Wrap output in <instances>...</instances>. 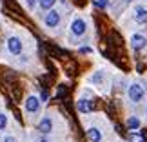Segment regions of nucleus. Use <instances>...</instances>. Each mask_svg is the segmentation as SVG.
I'll use <instances>...</instances> for the list:
<instances>
[{
	"mask_svg": "<svg viewBox=\"0 0 147 142\" xmlns=\"http://www.w3.org/2000/svg\"><path fill=\"white\" fill-rule=\"evenodd\" d=\"M27 4H29V7H33V5H35V0H27Z\"/></svg>",
	"mask_w": 147,
	"mask_h": 142,
	"instance_id": "5701e85b",
	"label": "nucleus"
},
{
	"mask_svg": "<svg viewBox=\"0 0 147 142\" xmlns=\"http://www.w3.org/2000/svg\"><path fill=\"white\" fill-rule=\"evenodd\" d=\"M4 142H16V140H15L13 137H5V140H4Z\"/></svg>",
	"mask_w": 147,
	"mask_h": 142,
	"instance_id": "aec40b11",
	"label": "nucleus"
},
{
	"mask_svg": "<svg viewBox=\"0 0 147 142\" xmlns=\"http://www.w3.org/2000/svg\"><path fill=\"white\" fill-rule=\"evenodd\" d=\"M71 33L75 37H82L84 33H86V22H84L82 18H75L71 24Z\"/></svg>",
	"mask_w": 147,
	"mask_h": 142,
	"instance_id": "f03ea898",
	"label": "nucleus"
},
{
	"mask_svg": "<svg viewBox=\"0 0 147 142\" xmlns=\"http://www.w3.org/2000/svg\"><path fill=\"white\" fill-rule=\"evenodd\" d=\"M129 2H131V0H123V4H129Z\"/></svg>",
	"mask_w": 147,
	"mask_h": 142,
	"instance_id": "393cba45",
	"label": "nucleus"
},
{
	"mask_svg": "<svg viewBox=\"0 0 147 142\" xmlns=\"http://www.w3.org/2000/svg\"><path fill=\"white\" fill-rule=\"evenodd\" d=\"M127 129H131V131H136V129L140 128V118L138 117H131V118H127Z\"/></svg>",
	"mask_w": 147,
	"mask_h": 142,
	"instance_id": "f8f14e48",
	"label": "nucleus"
},
{
	"mask_svg": "<svg viewBox=\"0 0 147 142\" xmlns=\"http://www.w3.org/2000/svg\"><path fill=\"white\" fill-rule=\"evenodd\" d=\"M26 109L29 113H36L38 109H40V100L36 99V96H27L26 100Z\"/></svg>",
	"mask_w": 147,
	"mask_h": 142,
	"instance_id": "423d86ee",
	"label": "nucleus"
},
{
	"mask_svg": "<svg viewBox=\"0 0 147 142\" xmlns=\"http://www.w3.org/2000/svg\"><path fill=\"white\" fill-rule=\"evenodd\" d=\"M129 99L133 102H142L144 100V88L140 84H133L129 86Z\"/></svg>",
	"mask_w": 147,
	"mask_h": 142,
	"instance_id": "f257e3e1",
	"label": "nucleus"
},
{
	"mask_svg": "<svg viewBox=\"0 0 147 142\" xmlns=\"http://www.w3.org/2000/svg\"><path fill=\"white\" fill-rule=\"evenodd\" d=\"M105 4H107V0H98V2H96L98 7H105Z\"/></svg>",
	"mask_w": 147,
	"mask_h": 142,
	"instance_id": "6ab92c4d",
	"label": "nucleus"
},
{
	"mask_svg": "<svg viewBox=\"0 0 147 142\" xmlns=\"http://www.w3.org/2000/svg\"><path fill=\"white\" fill-rule=\"evenodd\" d=\"M142 139H144V140L147 142V131H144V133H142Z\"/></svg>",
	"mask_w": 147,
	"mask_h": 142,
	"instance_id": "b1692460",
	"label": "nucleus"
},
{
	"mask_svg": "<svg viewBox=\"0 0 147 142\" xmlns=\"http://www.w3.org/2000/svg\"><path fill=\"white\" fill-rule=\"evenodd\" d=\"M7 48H9V51H11L13 55H18L20 51H22V42H20V38L11 37L9 40H7Z\"/></svg>",
	"mask_w": 147,
	"mask_h": 142,
	"instance_id": "0eeeda50",
	"label": "nucleus"
},
{
	"mask_svg": "<svg viewBox=\"0 0 147 142\" xmlns=\"http://www.w3.org/2000/svg\"><path fill=\"white\" fill-rule=\"evenodd\" d=\"M67 93H69V88L65 86V84H62V86H58V93H56V99H67Z\"/></svg>",
	"mask_w": 147,
	"mask_h": 142,
	"instance_id": "ddd939ff",
	"label": "nucleus"
},
{
	"mask_svg": "<svg viewBox=\"0 0 147 142\" xmlns=\"http://www.w3.org/2000/svg\"><path fill=\"white\" fill-rule=\"evenodd\" d=\"M134 18H136V22H140V24L147 22V9L144 7V5H136V13H134Z\"/></svg>",
	"mask_w": 147,
	"mask_h": 142,
	"instance_id": "9d476101",
	"label": "nucleus"
},
{
	"mask_svg": "<svg viewBox=\"0 0 147 142\" xmlns=\"http://www.w3.org/2000/svg\"><path fill=\"white\" fill-rule=\"evenodd\" d=\"M55 2H56V0H40V7L47 11V9H51L55 5Z\"/></svg>",
	"mask_w": 147,
	"mask_h": 142,
	"instance_id": "4468645a",
	"label": "nucleus"
},
{
	"mask_svg": "<svg viewBox=\"0 0 147 142\" xmlns=\"http://www.w3.org/2000/svg\"><path fill=\"white\" fill-rule=\"evenodd\" d=\"M49 99V93H47V89H42V100H47Z\"/></svg>",
	"mask_w": 147,
	"mask_h": 142,
	"instance_id": "a211bd4d",
	"label": "nucleus"
},
{
	"mask_svg": "<svg viewBox=\"0 0 147 142\" xmlns=\"http://www.w3.org/2000/svg\"><path fill=\"white\" fill-rule=\"evenodd\" d=\"M102 77H104V73H102V71H98V73H96V75H94V77H91V82L98 84V82L102 80Z\"/></svg>",
	"mask_w": 147,
	"mask_h": 142,
	"instance_id": "f3484780",
	"label": "nucleus"
},
{
	"mask_svg": "<svg viewBox=\"0 0 147 142\" xmlns=\"http://www.w3.org/2000/svg\"><path fill=\"white\" fill-rule=\"evenodd\" d=\"M46 48H47V51H49L51 56H56V58H65V56H67V51L60 49L58 46H55V44H51V42L46 44Z\"/></svg>",
	"mask_w": 147,
	"mask_h": 142,
	"instance_id": "39448f33",
	"label": "nucleus"
},
{
	"mask_svg": "<svg viewBox=\"0 0 147 142\" xmlns=\"http://www.w3.org/2000/svg\"><path fill=\"white\" fill-rule=\"evenodd\" d=\"M51 129H53V120H51L49 117H44L40 122H38V131L44 133V135H47Z\"/></svg>",
	"mask_w": 147,
	"mask_h": 142,
	"instance_id": "6e6552de",
	"label": "nucleus"
},
{
	"mask_svg": "<svg viewBox=\"0 0 147 142\" xmlns=\"http://www.w3.org/2000/svg\"><path fill=\"white\" fill-rule=\"evenodd\" d=\"M75 2H76L78 5H84V4H86V0H75Z\"/></svg>",
	"mask_w": 147,
	"mask_h": 142,
	"instance_id": "4be33fe9",
	"label": "nucleus"
},
{
	"mask_svg": "<svg viewBox=\"0 0 147 142\" xmlns=\"http://www.w3.org/2000/svg\"><path fill=\"white\" fill-rule=\"evenodd\" d=\"M40 142H47V140H46V139H42V140H40Z\"/></svg>",
	"mask_w": 147,
	"mask_h": 142,
	"instance_id": "a878e982",
	"label": "nucleus"
},
{
	"mask_svg": "<svg viewBox=\"0 0 147 142\" xmlns=\"http://www.w3.org/2000/svg\"><path fill=\"white\" fill-rule=\"evenodd\" d=\"M131 42H133V48L136 49V51H140V49H144L145 46H147V38L144 37V35H133V38H131Z\"/></svg>",
	"mask_w": 147,
	"mask_h": 142,
	"instance_id": "1a4fd4ad",
	"label": "nucleus"
},
{
	"mask_svg": "<svg viewBox=\"0 0 147 142\" xmlns=\"http://www.w3.org/2000/svg\"><path fill=\"white\" fill-rule=\"evenodd\" d=\"M94 102L93 100H87V99H80L76 102V109L80 111V113H91L93 109H94Z\"/></svg>",
	"mask_w": 147,
	"mask_h": 142,
	"instance_id": "7ed1b4c3",
	"label": "nucleus"
},
{
	"mask_svg": "<svg viewBox=\"0 0 147 142\" xmlns=\"http://www.w3.org/2000/svg\"><path fill=\"white\" fill-rule=\"evenodd\" d=\"M87 139L91 140V142H100L102 140V133L98 131L96 128H89L87 129Z\"/></svg>",
	"mask_w": 147,
	"mask_h": 142,
	"instance_id": "9b49d317",
	"label": "nucleus"
},
{
	"mask_svg": "<svg viewBox=\"0 0 147 142\" xmlns=\"http://www.w3.org/2000/svg\"><path fill=\"white\" fill-rule=\"evenodd\" d=\"M129 142H144V139H142V135H138V133H131L129 135Z\"/></svg>",
	"mask_w": 147,
	"mask_h": 142,
	"instance_id": "2eb2a0df",
	"label": "nucleus"
},
{
	"mask_svg": "<svg viewBox=\"0 0 147 142\" xmlns=\"http://www.w3.org/2000/svg\"><path fill=\"white\" fill-rule=\"evenodd\" d=\"M82 53H91V48H82Z\"/></svg>",
	"mask_w": 147,
	"mask_h": 142,
	"instance_id": "412c9836",
	"label": "nucleus"
},
{
	"mask_svg": "<svg viewBox=\"0 0 147 142\" xmlns=\"http://www.w3.org/2000/svg\"><path fill=\"white\" fill-rule=\"evenodd\" d=\"M5 126H7V117H5L4 113H0V131H2Z\"/></svg>",
	"mask_w": 147,
	"mask_h": 142,
	"instance_id": "dca6fc26",
	"label": "nucleus"
},
{
	"mask_svg": "<svg viewBox=\"0 0 147 142\" xmlns=\"http://www.w3.org/2000/svg\"><path fill=\"white\" fill-rule=\"evenodd\" d=\"M58 22H60V13L56 9H51L49 13L46 15V24H47V27H56V26H58Z\"/></svg>",
	"mask_w": 147,
	"mask_h": 142,
	"instance_id": "20e7f679",
	"label": "nucleus"
}]
</instances>
